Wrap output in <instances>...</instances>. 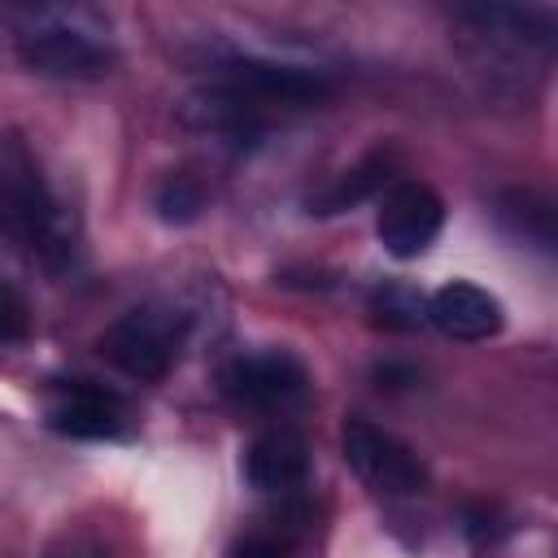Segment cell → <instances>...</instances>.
Masks as SVG:
<instances>
[{
    "label": "cell",
    "instance_id": "cell-1",
    "mask_svg": "<svg viewBox=\"0 0 558 558\" xmlns=\"http://www.w3.org/2000/svg\"><path fill=\"white\" fill-rule=\"evenodd\" d=\"M4 26L17 61L44 78H100L118 61L109 17L92 4H9Z\"/></svg>",
    "mask_w": 558,
    "mask_h": 558
},
{
    "label": "cell",
    "instance_id": "cell-2",
    "mask_svg": "<svg viewBox=\"0 0 558 558\" xmlns=\"http://www.w3.org/2000/svg\"><path fill=\"white\" fill-rule=\"evenodd\" d=\"M0 218H4V235L48 275H61L74 262L78 253L74 214L52 196V187L44 183L35 157L22 148L17 135H9L0 148Z\"/></svg>",
    "mask_w": 558,
    "mask_h": 558
},
{
    "label": "cell",
    "instance_id": "cell-3",
    "mask_svg": "<svg viewBox=\"0 0 558 558\" xmlns=\"http://www.w3.org/2000/svg\"><path fill=\"white\" fill-rule=\"evenodd\" d=\"M458 22V48L480 83L484 96L501 100V105H527L541 87V65L545 57L532 52L527 44H519L514 35H506L497 22H488L480 13V4H458L453 9Z\"/></svg>",
    "mask_w": 558,
    "mask_h": 558
},
{
    "label": "cell",
    "instance_id": "cell-4",
    "mask_svg": "<svg viewBox=\"0 0 558 558\" xmlns=\"http://www.w3.org/2000/svg\"><path fill=\"white\" fill-rule=\"evenodd\" d=\"M340 449L353 475L379 497H414L427 488V462L388 427L371 418H344Z\"/></svg>",
    "mask_w": 558,
    "mask_h": 558
},
{
    "label": "cell",
    "instance_id": "cell-5",
    "mask_svg": "<svg viewBox=\"0 0 558 558\" xmlns=\"http://www.w3.org/2000/svg\"><path fill=\"white\" fill-rule=\"evenodd\" d=\"M183 314L179 310H161V305H140L126 310L118 323L105 327L100 336V353L131 379H161L183 344Z\"/></svg>",
    "mask_w": 558,
    "mask_h": 558
},
{
    "label": "cell",
    "instance_id": "cell-6",
    "mask_svg": "<svg viewBox=\"0 0 558 558\" xmlns=\"http://www.w3.org/2000/svg\"><path fill=\"white\" fill-rule=\"evenodd\" d=\"M222 392L235 405L288 410V405L305 401L310 371L288 349H257V353H240V357H231L222 366Z\"/></svg>",
    "mask_w": 558,
    "mask_h": 558
},
{
    "label": "cell",
    "instance_id": "cell-7",
    "mask_svg": "<svg viewBox=\"0 0 558 558\" xmlns=\"http://www.w3.org/2000/svg\"><path fill=\"white\" fill-rule=\"evenodd\" d=\"M440 227H445V201L427 183H418V179L392 183L384 192V201H379V214H375L379 244L392 257H401V262L427 253L436 244Z\"/></svg>",
    "mask_w": 558,
    "mask_h": 558
},
{
    "label": "cell",
    "instance_id": "cell-8",
    "mask_svg": "<svg viewBox=\"0 0 558 558\" xmlns=\"http://www.w3.org/2000/svg\"><path fill=\"white\" fill-rule=\"evenodd\" d=\"M179 113H183V122H187L192 131H205V135H214V140H222V144H231V148H248V144H257V135L266 131L262 100L248 96L244 87L227 83V78H218V83L192 92Z\"/></svg>",
    "mask_w": 558,
    "mask_h": 558
},
{
    "label": "cell",
    "instance_id": "cell-9",
    "mask_svg": "<svg viewBox=\"0 0 558 558\" xmlns=\"http://www.w3.org/2000/svg\"><path fill=\"white\" fill-rule=\"evenodd\" d=\"M48 427L74 440H113L126 432V405L100 384L70 379L48 401Z\"/></svg>",
    "mask_w": 558,
    "mask_h": 558
},
{
    "label": "cell",
    "instance_id": "cell-10",
    "mask_svg": "<svg viewBox=\"0 0 558 558\" xmlns=\"http://www.w3.org/2000/svg\"><path fill=\"white\" fill-rule=\"evenodd\" d=\"M493 218L510 240L558 262V192L527 187V183L497 187L493 192Z\"/></svg>",
    "mask_w": 558,
    "mask_h": 558
},
{
    "label": "cell",
    "instance_id": "cell-11",
    "mask_svg": "<svg viewBox=\"0 0 558 558\" xmlns=\"http://www.w3.org/2000/svg\"><path fill=\"white\" fill-rule=\"evenodd\" d=\"M427 318H432L449 340H466V344L497 336L501 323H506L501 301H497L488 288L466 283V279H453V283L436 288L432 301H427Z\"/></svg>",
    "mask_w": 558,
    "mask_h": 558
},
{
    "label": "cell",
    "instance_id": "cell-12",
    "mask_svg": "<svg viewBox=\"0 0 558 558\" xmlns=\"http://www.w3.org/2000/svg\"><path fill=\"white\" fill-rule=\"evenodd\" d=\"M305 475H310V449L288 427H270L244 449V480L257 493H288L305 484Z\"/></svg>",
    "mask_w": 558,
    "mask_h": 558
},
{
    "label": "cell",
    "instance_id": "cell-13",
    "mask_svg": "<svg viewBox=\"0 0 558 558\" xmlns=\"http://www.w3.org/2000/svg\"><path fill=\"white\" fill-rule=\"evenodd\" d=\"M488 22H497L506 35L527 44L541 57H558V9L545 4H480Z\"/></svg>",
    "mask_w": 558,
    "mask_h": 558
},
{
    "label": "cell",
    "instance_id": "cell-14",
    "mask_svg": "<svg viewBox=\"0 0 558 558\" xmlns=\"http://www.w3.org/2000/svg\"><path fill=\"white\" fill-rule=\"evenodd\" d=\"M384 174H388V157H371V161H362L357 170H349L344 179H336L327 192H318L310 205H314L318 214H340V209L357 205L362 196H371V192L384 183Z\"/></svg>",
    "mask_w": 558,
    "mask_h": 558
},
{
    "label": "cell",
    "instance_id": "cell-15",
    "mask_svg": "<svg viewBox=\"0 0 558 558\" xmlns=\"http://www.w3.org/2000/svg\"><path fill=\"white\" fill-rule=\"evenodd\" d=\"M205 209V183L187 170H170L157 187V214L166 222H192Z\"/></svg>",
    "mask_w": 558,
    "mask_h": 558
},
{
    "label": "cell",
    "instance_id": "cell-16",
    "mask_svg": "<svg viewBox=\"0 0 558 558\" xmlns=\"http://www.w3.org/2000/svg\"><path fill=\"white\" fill-rule=\"evenodd\" d=\"M375 310L384 314V323H392V327H418L427 314H423V305L414 301V296H405V292H384L379 301H375Z\"/></svg>",
    "mask_w": 558,
    "mask_h": 558
},
{
    "label": "cell",
    "instance_id": "cell-17",
    "mask_svg": "<svg viewBox=\"0 0 558 558\" xmlns=\"http://www.w3.org/2000/svg\"><path fill=\"white\" fill-rule=\"evenodd\" d=\"M0 336L9 340V344H17L22 336H26V305H22V296H17V288L13 283H4L0 288Z\"/></svg>",
    "mask_w": 558,
    "mask_h": 558
},
{
    "label": "cell",
    "instance_id": "cell-18",
    "mask_svg": "<svg viewBox=\"0 0 558 558\" xmlns=\"http://www.w3.org/2000/svg\"><path fill=\"white\" fill-rule=\"evenodd\" d=\"M288 549H283V541H275V536H244L235 549H231V558H283Z\"/></svg>",
    "mask_w": 558,
    "mask_h": 558
}]
</instances>
